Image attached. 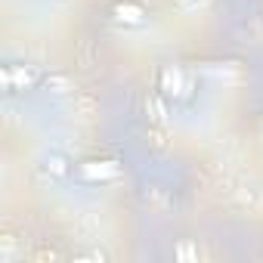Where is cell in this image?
I'll use <instances>...</instances> for the list:
<instances>
[{"label":"cell","mask_w":263,"mask_h":263,"mask_svg":"<svg viewBox=\"0 0 263 263\" xmlns=\"http://www.w3.org/2000/svg\"><path fill=\"white\" fill-rule=\"evenodd\" d=\"M158 90H161L164 96H174V99L189 96V81H186L183 68H177V65H164L161 74H158Z\"/></svg>","instance_id":"cell-1"},{"label":"cell","mask_w":263,"mask_h":263,"mask_svg":"<svg viewBox=\"0 0 263 263\" xmlns=\"http://www.w3.org/2000/svg\"><path fill=\"white\" fill-rule=\"evenodd\" d=\"M37 84V71L31 65H4V87L7 90H28Z\"/></svg>","instance_id":"cell-2"},{"label":"cell","mask_w":263,"mask_h":263,"mask_svg":"<svg viewBox=\"0 0 263 263\" xmlns=\"http://www.w3.org/2000/svg\"><path fill=\"white\" fill-rule=\"evenodd\" d=\"M81 180H87V183H96V180H115L118 177V164L115 161H87V164H81Z\"/></svg>","instance_id":"cell-3"},{"label":"cell","mask_w":263,"mask_h":263,"mask_svg":"<svg viewBox=\"0 0 263 263\" xmlns=\"http://www.w3.org/2000/svg\"><path fill=\"white\" fill-rule=\"evenodd\" d=\"M115 19L124 22V25H143L146 22V10L137 7V4H130V0H124V4H115Z\"/></svg>","instance_id":"cell-4"},{"label":"cell","mask_w":263,"mask_h":263,"mask_svg":"<svg viewBox=\"0 0 263 263\" xmlns=\"http://www.w3.org/2000/svg\"><path fill=\"white\" fill-rule=\"evenodd\" d=\"M41 167L50 174V177H68V158L62 155V152H47L44 158H41Z\"/></svg>","instance_id":"cell-5"},{"label":"cell","mask_w":263,"mask_h":263,"mask_svg":"<svg viewBox=\"0 0 263 263\" xmlns=\"http://www.w3.org/2000/svg\"><path fill=\"white\" fill-rule=\"evenodd\" d=\"M146 111H149V118H152L155 124H164V118H167L164 93H149V96H146Z\"/></svg>","instance_id":"cell-6"},{"label":"cell","mask_w":263,"mask_h":263,"mask_svg":"<svg viewBox=\"0 0 263 263\" xmlns=\"http://www.w3.org/2000/svg\"><path fill=\"white\" fill-rule=\"evenodd\" d=\"M47 90L50 93H68V78L65 74H59V71H53V74H47Z\"/></svg>","instance_id":"cell-7"},{"label":"cell","mask_w":263,"mask_h":263,"mask_svg":"<svg viewBox=\"0 0 263 263\" xmlns=\"http://www.w3.org/2000/svg\"><path fill=\"white\" fill-rule=\"evenodd\" d=\"M177 257H198V248L189 245V241H183V245H177Z\"/></svg>","instance_id":"cell-8"},{"label":"cell","mask_w":263,"mask_h":263,"mask_svg":"<svg viewBox=\"0 0 263 263\" xmlns=\"http://www.w3.org/2000/svg\"><path fill=\"white\" fill-rule=\"evenodd\" d=\"M183 4H192V0H183Z\"/></svg>","instance_id":"cell-9"}]
</instances>
